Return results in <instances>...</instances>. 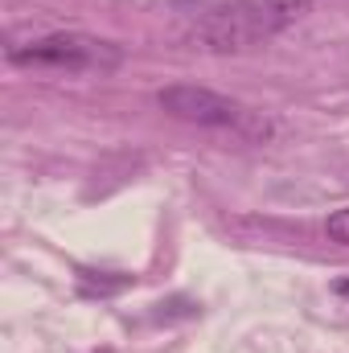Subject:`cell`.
Instances as JSON below:
<instances>
[{
    "instance_id": "4",
    "label": "cell",
    "mask_w": 349,
    "mask_h": 353,
    "mask_svg": "<svg viewBox=\"0 0 349 353\" xmlns=\"http://www.w3.org/2000/svg\"><path fill=\"white\" fill-rule=\"evenodd\" d=\"M128 283H132L128 275L103 279V275H94V271H79V292H83V296H115V292H123Z\"/></svg>"
},
{
    "instance_id": "2",
    "label": "cell",
    "mask_w": 349,
    "mask_h": 353,
    "mask_svg": "<svg viewBox=\"0 0 349 353\" xmlns=\"http://www.w3.org/2000/svg\"><path fill=\"white\" fill-rule=\"evenodd\" d=\"M8 62L66 70V74H111L123 62V54H119V46H111L103 37H90V33H50V37L12 46Z\"/></svg>"
},
{
    "instance_id": "3",
    "label": "cell",
    "mask_w": 349,
    "mask_h": 353,
    "mask_svg": "<svg viewBox=\"0 0 349 353\" xmlns=\"http://www.w3.org/2000/svg\"><path fill=\"white\" fill-rule=\"evenodd\" d=\"M157 103L177 115V119H189V123H201V128H235V132H247V136H267V119L259 111L218 94L210 87H189V83H177V87H165L157 94Z\"/></svg>"
},
{
    "instance_id": "5",
    "label": "cell",
    "mask_w": 349,
    "mask_h": 353,
    "mask_svg": "<svg viewBox=\"0 0 349 353\" xmlns=\"http://www.w3.org/2000/svg\"><path fill=\"white\" fill-rule=\"evenodd\" d=\"M325 234H329L333 243L349 247V205H346V210H337V214H329V222H325Z\"/></svg>"
},
{
    "instance_id": "1",
    "label": "cell",
    "mask_w": 349,
    "mask_h": 353,
    "mask_svg": "<svg viewBox=\"0 0 349 353\" xmlns=\"http://www.w3.org/2000/svg\"><path fill=\"white\" fill-rule=\"evenodd\" d=\"M304 4L308 0H230L197 12L185 29V41L210 54H243L279 33Z\"/></svg>"
}]
</instances>
